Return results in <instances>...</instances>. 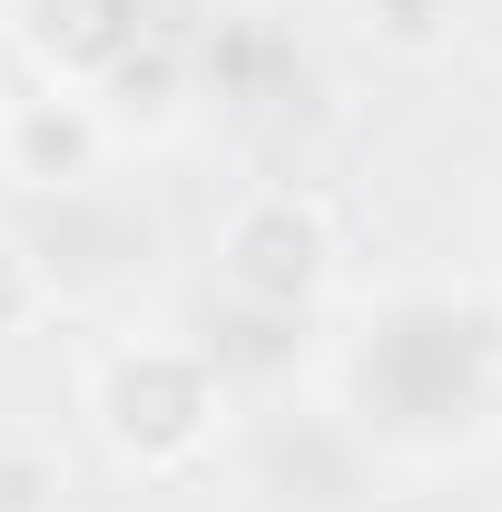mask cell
Listing matches in <instances>:
<instances>
[{"label":"cell","instance_id":"6da1fadb","mask_svg":"<svg viewBox=\"0 0 502 512\" xmlns=\"http://www.w3.org/2000/svg\"><path fill=\"white\" fill-rule=\"evenodd\" d=\"M483 404V316L463 306H404L384 316V335L365 345V414L394 434L424 424H473Z\"/></svg>","mask_w":502,"mask_h":512},{"label":"cell","instance_id":"7a4b0ae2","mask_svg":"<svg viewBox=\"0 0 502 512\" xmlns=\"http://www.w3.org/2000/svg\"><path fill=\"white\" fill-rule=\"evenodd\" d=\"M207 375H197L188 355H119L109 365V384H99V414H109V434H119V453H138V463H188L197 434H207Z\"/></svg>","mask_w":502,"mask_h":512},{"label":"cell","instance_id":"3957f363","mask_svg":"<svg viewBox=\"0 0 502 512\" xmlns=\"http://www.w3.org/2000/svg\"><path fill=\"white\" fill-rule=\"evenodd\" d=\"M315 276H325V227H315L296 197H266V207L237 217V237H227V286H237L247 306L296 316V296H306Z\"/></svg>","mask_w":502,"mask_h":512},{"label":"cell","instance_id":"277c9868","mask_svg":"<svg viewBox=\"0 0 502 512\" xmlns=\"http://www.w3.org/2000/svg\"><path fill=\"white\" fill-rule=\"evenodd\" d=\"M10 158H20V178H79L89 158H99V128H89V109L79 99H30L20 109V128H10Z\"/></svg>","mask_w":502,"mask_h":512}]
</instances>
